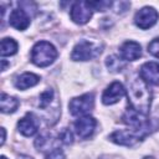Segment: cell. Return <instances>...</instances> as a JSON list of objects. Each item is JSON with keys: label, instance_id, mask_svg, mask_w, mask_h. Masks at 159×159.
I'll use <instances>...</instances> for the list:
<instances>
[{"label": "cell", "instance_id": "cell-9", "mask_svg": "<svg viewBox=\"0 0 159 159\" xmlns=\"http://www.w3.org/2000/svg\"><path fill=\"white\" fill-rule=\"evenodd\" d=\"M124 94H125V88L123 87V84L118 81H114L104 89L102 94V102L107 106H111L120 101V98Z\"/></svg>", "mask_w": 159, "mask_h": 159}, {"label": "cell", "instance_id": "cell-7", "mask_svg": "<svg viewBox=\"0 0 159 159\" xmlns=\"http://www.w3.org/2000/svg\"><path fill=\"white\" fill-rule=\"evenodd\" d=\"M158 17H159V14L154 7L144 6L143 9L137 11V14L134 16V22L139 29L147 30V29L152 27L153 25H155V22L158 21Z\"/></svg>", "mask_w": 159, "mask_h": 159}, {"label": "cell", "instance_id": "cell-13", "mask_svg": "<svg viewBox=\"0 0 159 159\" xmlns=\"http://www.w3.org/2000/svg\"><path fill=\"white\" fill-rule=\"evenodd\" d=\"M9 24L16 29V30H26L30 25V17L29 15L26 14V11L22 9V7H19V9H15L11 11L10 14V17H9Z\"/></svg>", "mask_w": 159, "mask_h": 159}, {"label": "cell", "instance_id": "cell-5", "mask_svg": "<svg viewBox=\"0 0 159 159\" xmlns=\"http://www.w3.org/2000/svg\"><path fill=\"white\" fill-rule=\"evenodd\" d=\"M94 106V94L84 93L80 97H75L70 101L68 108L72 116H87L93 109Z\"/></svg>", "mask_w": 159, "mask_h": 159}, {"label": "cell", "instance_id": "cell-11", "mask_svg": "<svg viewBox=\"0 0 159 159\" xmlns=\"http://www.w3.org/2000/svg\"><path fill=\"white\" fill-rule=\"evenodd\" d=\"M17 129L25 137L34 135L39 129V120L35 117V114L34 113H26L25 117H22L17 122Z\"/></svg>", "mask_w": 159, "mask_h": 159}, {"label": "cell", "instance_id": "cell-24", "mask_svg": "<svg viewBox=\"0 0 159 159\" xmlns=\"http://www.w3.org/2000/svg\"><path fill=\"white\" fill-rule=\"evenodd\" d=\"M19 159H34V158H31V157H29V155H20Z\"/></svg>", "mask_w": 159, "mask_h": 159}, {"label": "cell", "instance_id": "cell-23", "mask_svg": "<svg viewBox=\"0 0 159 159\" xmlns=\"http://www.w3.org/2000/svg\"><path fill=\"white\" fill-rule=\"evenodd\" d=\"M0 130H1V145H2V144H4V142H5V137H6V132H5V128H1Z\"/></svg>", "mask_w": 159, "mask_h": 159}, {"label": "cell", "instance_id": "cell-21", "mask_svg": "<svg viewBox=\"0 0 159 159\" xmlns=\"http://www.w3.org/2000/svg\"><path fill=\"white\" fill-rule=\"evenodd\" d=\"M148 52H150L153 56H155L157 58H159V37L154 39L149 42L148 45Z\"/></svg>", "mask_w": 159, "mask_h": 159}, {"label": "cell", "instance_id": "cell-14", "mask_svg": "<svg viewBox=\"0 0 159 159\" xmlns=\"http://www.w3.org/2000/svg\"><path fill=\"white\" fill-rule=\"evenodd\" d=\"M39 82H40V76H37L35 73H31V72H25L15 80L14 84L17 89H27L30 87H34Z\"/></svg>", "mask_w": 159, "mask_h": 159}, {"label": "cell", "instance_id": "cell-4", "mask_svg": "<svg viewBox=\"0 0 159 159\" xmlns=\"http://www.w3.org/2000/svg\"><path fill=\"white\" fill-rule=\"evenodd\" d=\"M101 47L91 41L81 40L76 43V46L72 50L71 58L73 61H88L94 57H97L101 53Z\"/></svg>", "mask_w": 159, "mask_h": 159}, {"label": "cell", "instance_id": "cell-25", "mask_svg": "<svg viewBox=\"0 0 159 159\" xmlns=\"http://www.w3.org/2000/svg\"><path fill=\"white\" fill-rule=\"evenodd\" d=\"M1 159H7V158H6L5 155H2V157H1Z\"/></svg>", "mask_w": 159, "mask_h": 159}, {"label": "cell", "instance_id": "cell-17", "mask_svg": "<svg viewBox=\"0 0 159 159\" xmlns=\"http://www.w3.org/2000/svg\"><path fill=\"white\" fill-rule=\"evenodd\" d=\"M106 65H107L108 70L112 71V72H119L125 66L123 60L117 57V56H108L107 60H106Z\"/></svg>", "mask_w": 159, "mask_h": 159}, {"label": "cell", "instance_id": "cell-16", "mask_svg": "<svg viewBox=\"0 0 159 159\" xmlns=\"http://www.w3.org/2000/svg\"><path fill=\"white\" fill-rule=\"evenodd\" d=\"M17 42L12 39L5 37L1 40V56H12L17 52Z\"/></svg>", "mask_w": 159, "mask_h": 159}, {"label": "cell", "instance_id": "cell-3", "mask_svg": "<svg viewBox=\"0 0 159 159\" xmlns=\"http://www.w3.org/2000/svg\"><path fill=\"white\" fill-rule=\"evenodd\" d=\"M149 133L145 130H138V129H124V130H116L109 135V139L119 145L132 147L143 138H145Z\"/></svg>", "mask_w": 159, "mask_h": 159}, {"label": "cell", "instance_id": "cell-20", "mask_svg": "<svg viewBox=\"0 0 159 159\" xmlns=\"http://www.w3.org/2000/svg\"><path fill=\"white\" fill-rule=\"evenodd\" d=\"M91 6L96 11H106L108 7H111L112 2L111 1H89Z\"/></svg>", "mask_w": 159, "mask_h": 159}, {"label": "cell", "instance_id": "cell-10", "mask_svg": "<svg viewBox=\"0 0 159 159\" xmlns=\"http://www.w3.org/2000/svg\"><path fill=\"white\" fill-rule=\"evenodd\" d=\"M140 78L148 83L159 86V63L158 62H145L139 70Z\"/></svg>", "mask_w": 159, "mask_h": 159}, {"label": "cell", "instance_id": "cell-12", "mask_svg": "<svg viewBox=\"0 0 159 159\" xmlns=\"http://www.w3.org/2000/svg\"><path fill=\"white\" fill-rule=\"evenodd\" d=\"M119 55L124 61H135L142 56V47L135 41H125L119 48Z\"/></svg>", "mask_w": 159, "mask_h": 159}, {"label": "cell", "instance_id": "cell-8", "mask_svg": "<svg viewBox=\"0 0 159 159\" xmlns=\"http://www.w3.org/2000/svg\"><path fill=\"white\" fill-rule=\"evenodd\" d=\"M97 125V120L91 117V116H82L80 117L76 122H75V130L77 133V135L82 139H87L89 138Z\"/></svg>", "mask_w": 159, "mask_h": 159}, {"label": "cell", "instance_id": "cell-18", "mask_svg": "<svg viewBox=\"0 0 159 159\" xmlns=\"http://www.w3.org/2000/svg\"><path fill=\"white\" fill-rule=\"evenodd\" d=\"M52 98H53V91H52L51 88L43 91V92L40 94V102H39L40 107H41V108H46V107L51 103Z\"/></svg>", "mask_w": 159, "mask_h": 159}, {"label": "cell", "instance_id": "cell-1", "mask_svg": "<svg viewBox=\"0 0 159 159\" xmlns=\"http://www.w3.org/2000/svg\"><path fill=\"white\" fill-rule=\"evenodd\" d=\"M128 103L129 107L134 111L147 116L149 113L150 102H152V92L148 87V83H145L142 78L137 77L133 78L130 82H128Z\"/></svg>", "mask_w": 159, "mask_h": 159}, {"label": "cell", "instance_id": "cell-15", "mask_svg": "<svg viewBox=\"0 0 159 159\" xmlns=\"http://www.w3.org/2000/svg\"><path fill=\"white\" fill-rule=\"evenodd\" d=\"M19 107V101L6 93H1L0 97V109L2 113H14Z\"/></svg>", "mask_w": 159, "mask_h": 159}, {"label": "cell", "instance_id": "cell-19", "mask_svg": "<svg viewBox=\"0 0 159 159\" xmlns=\"http://www.w3.org/2000/svg\"><path fill=\"white\" fill-rule=\"evenodd\" d=\"M58 140H60L61 143L66 144V145L71 144V143L73 142V137H72L71 130H70L68 128H63V129L60 132V134H58Z\"/></svg>", "mask_w": 159, "mask_h": 159}, {"label": "cell", "instance_id": "cell-2", "mask_svg": "<svg viewBox=\"0 0 159 159\" xmlns=\"http://www.w3.org/2000/svg\"><path fill=\"white\" fill-rule=\"evenodd\" d=\"M57 57V50L48 41H39L31 50V61L39 67L50 66Z\"/></svg>", "mask_w": 159, "mask_h": 159}, {"label": "cell", "instance_id": "cell-6", "mask_svg": "<svg viewBox=\"0 0 159 159\" xmlns=\"http://www.w3.org/2000/svg\"><path fill=\"white\" fill-rule=\"evenodd\" d=\"M93 11L94 10L91 6L89 1H76L72 4L71 7V20L78 25H83L89 21Z\"/></svg>", "mask_w": 159, "mask_h": 159}, {"label": "cell", "instance_id": "cell-22", "mask_svg": "<svg viewBox=\"0 0 159 159\" xmlns=\"http://www.w3.org/2000/svg\"><path fill=\"white\" fill-rule=\"evenodd\" d=\"M46 159H66V158H65L63 152H62L61 149L56 148V149L51 150V152L46 155Z\"/></svg>", "mask_w": 159, "mask_h": 159}]
</instances>
